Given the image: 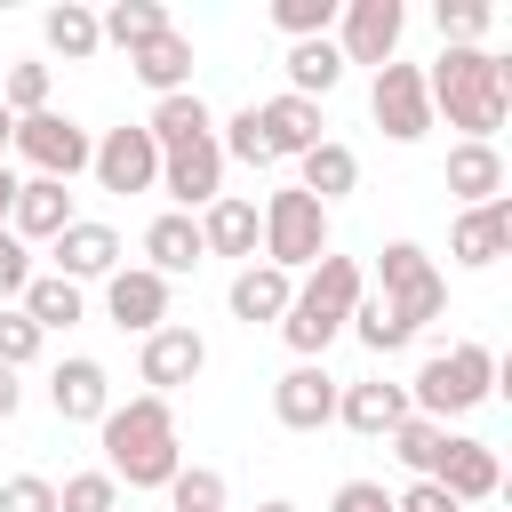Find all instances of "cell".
Here are the masks:
<instances>
[{
	"label": "cell",
	"instance_id": "1",
	"mask_svg": "<svg viewBox=\"0 0 512 512\" xmlns=\"http://www.w3.org/2000/svg\"><path fill=\"white\" fill-rule=\"evenodd\" d=\"M424 96L432 120L448 112V128H464V144H496L512 112V64L496 48H440V64H424Z\"/></svg>",
	"mask_w": 512,
	"mask_h": 512
},
{
	"label": "cell",
	"instance_id": "2",
	"mask_svg": "<svg viewBox=\"0 0 512 512\" xmlns=\"http://www.w3.org/2000/svg\"><path fill=\"white\" fill-rule=\"evenodd\" d=\"M96 440H104V472L128 480V488H168L176 464H184V448H176V408H168L160 392L112 400L104 424H96Z\"/></svg>",
	"mask_w": 512,
	"mask_h": 512
},
{
	"label": "cell",
	"instance_id": "3",
	"mask_svg": "<svg viewBox=\"0 0 512 512\" xmlns=\"http://www.w3.org/2000/svg\"><path fill=\"white\" fill-rule=\"evenodd\" d=\"M488 392H496V352H488V344H448V352H432V360L416 368L408 408H416V416H432V424H448V416L480 408Z\"/></svg>",
	"mask_w": 512,
	"mask_h": 512
},
{
	"label": "cell",
	"instance_id": "4",
	"mask_svg": "<svg viewBox=\"0 0 512 512\" xmlns=\"http://www.w3.org/2000/svg\"><path fill=\"white\" fill-rule=\"evenodd\" d=\"M256 224H264V264L272 272H312L320 256H328V208L304 192V184H288V192H272L264 208H256Z\"/></svg>",
	"mask_w": 512,
	"mask_h": 512
},
{
	"label": "cell",
	"instance_id": "5",
	"mask_svg": "<svg viewBox=\"0 0 512 512\" xmlns=\"http://www.w3.org/2000/svg\"><path fill=\"white\" fill-rule=\"evenodd\" d=\"M376 296L392 304V320L416 336L424 320H440V304H448V288H440V272H432V256L416 248V240H392L384 256H376Z\"/></svg>",
	"mask_w": 512,
	"mask_h": 512
},
{
	"label": "cell",
	"instance_id": "6",
	"mask_svg": "<svg viewBox=\"0 0 512 512\" xmlns=\"http://www.w3.org/2000/svg\"><path fill=\"white\" fill-rule=\"evenodd\" d=\"M8 152H24V160H32V176H56V184H72V176L88 168L96 136H88L72 112H56V104H48V112H24V120H16V144H8Z\"/></svg>",
	"mask_w": 512,
	"mask_h": 512
},
{
	"label": "cell",
	"instance_id": "7",
	"mask_svg": "<svg viewBox=\"0 0 512 512\" xmlns=\"http://www.w3.org/2000/svg\"><path fill=\"white\" fill-rule=\"evenodd\" d=\"M400 32H408V8L400 0H344L336 8V56L344 64H392L400 56Z\"/></svg>",
	"mask_w": 512,
	"mask_h": 512
},
{
	"label": "cell",
	"instance_id": "8",
	"mask_svg": "<svg viewBox=\"0 0 512 512\" xmlns=\"http://www.w3.org/2000/svg\"><path fill=\"white\" fill-rule=\"evenodd\" d=\"M368 112H376V128L392 136V144H416L424 128H432V96H424V64H384L376 72V88H368Z\"/></svg>",
	"mask_w": 512,
	"mask_h": 512
},
{
	"label": "cell",
	"instance_id": "9",
	"mask_svg": "<svg viewBox=\"0 0 512 512\" xmlns=\"http://www.w3.org/2000/svg\"><path fill=\"white\" fill-rule=\"evenodd\" d=\"M88 168H96V184L104 192H160V144L144 136V120L136 128H104L96 136V152H88Z\"/></svg>",
	"mask_w": 512,
	"mask_h": 512
},
{
	"label": "cell",
	"instance_id": "10",
	"mask_svg": "<svg viewBox=\"0 0 512 512\" xmlns=\"http://www.w3.org/2000/svg\"><path fill=\"white\" fill-rule=\"evenodd\" d=\"M200 368H208V336H200V328H184V320L152 328V336H144V352H136V376H144L160 400H168V392H184Z\"/></svg>",
	"mask_w": 512,
	"mask_h": 512
},
{
	"label": "cell",
	"instance_id": "11",
	"mask_svg": "<svg viewBox=\"0 0 512 512\" xmlns=\"http://www.w3.org/2000/svg\"><path fill=\"white\" fill-rule=\"evenodd\" d=\"M160 192L176 200V216L208 208V200L224 192V152H216V136H192V144L160 152Z\"/></svg>",
	"mask_w": 512,
	"mask_h": 512
},
{
	"label": "cell",
	"instance_id": "12",
	"mask_svg": "<svg viewBox=\"0 0 512 512\" xmlns=\"http://www.w3.org/2000/svg\"><path fill=\"white\" fill-rule=\"evenodd\" d=\"M48 256H56V280L88 288V280H112V272H120V232H112V224H88V216H72V224L48 240Z\"/></svg>",
	"mask_w": 512,
	"mask_h": 512
},
{
	"label": "cell",
	"instance_id": "13",
	"mask_svg": "<svg viewBox=\"0 0 512 512\" xmlns=\"http://www.w3.org/2000/svg\"><path fill=\"white\" fill-rule=\"evenodd\" d=\"M104 320H112V328H128V336L168 328V280H160V272H144V264H120V272L104 280Z\"/></svg>",
	"mask_w": 512,
	"mask_h": 512
},
{
	"label": "cell",
	"instance_id": "14",
	"mask_svg": "<svg viewBox=\"0 0 512 512\" xmlns=\"http://www.w3.org/2000/svg\"><path fill=\"white\" fill-rule=\"evenodd\" d=\"M504 248H512V192H496V200H480V208H464V216L448 224V256H456L464 272H488Z\"/></svg>",
	"mask_w": 512,
	"mask_h": 512
},
{
	"label": "cell",
	"instance_id": "15",
	"mask_svg": "<svg viewBox=\"0 0 512 512\" xmlns=\"http://www.w3.org/2000/svg\"><path fill=\"white\" fill-rule=\"evenodd\" d=\"M48 408H56L64 424H104V408H112V376H104V360H88V352L56 360V368H48Z\"/></svg>",
	"mask_w": 512,
	"mask_h": 512
},
{
	"label": "cell",
	"instance_id": "16",
	"mask_svg": "<svg viewBox=\"0 0 512 512\" xmlns=\"http://www.w3.org/2000/svg\"><path fill=\"white\" fill-rule=\"evenodd\" d=\"M272 416H280L288 432H320V424H336V376H328L320 360H296V368L272 384Z\"/></svg>",
	"mask_w": 512,
	"mask_h": 512
},
{
	"label": "cell",
	"instance_id": "17",
	"mask_svg": "<svg viewBox=\"0 0 512 512\" xmlns=\"http://www.w3.org/2000/svg\"><path fill=\"white\" fill-rule=\"evenodd\" d=\"M200 248L208 256H240V264H256L264 256V224H256V200H240V192H216L200 216Z\"/></svg>",
	"mask_w": 512,
	"mask_h": 512
},
{
	"label": "cell",
	"instance_id": "18",
	"mask_svg": "<svg viewBox=\"0 0 512 512\" xmlns=\"http://www.w3.org/2000/svg\"><path fill=\"white\" fill-rule=\"evenodd\" d=\"M400 416H416V408H408V384H384V376H368V384H336V424H344V432L384 440Z\"/></svg>",
	"mask_w": 512,
	"mask_h": 512
},
{
	"label": "cell",
	"instance_id": "19",
	"mask_svg": "<svg viewBox=\"0 0 512 512\" xmlns=\"http://www.w3.org/2000/svg\"><path fill=\"white\" fill-rule=\"evenodd\" d=\"M72 224V184H56V176H24L16 184V208H8V232L32 248V240H56Z\"/></svg>",
	"mask_w": 512,
	"mask_h": 512
},
{
	"label": "cell",
	"instance_id": "20",
	"mask_svg": "<svg viewBox=\"0 0 512 512\" xmlns=\"http://www.w3.org/2000/svg\"><path fill=\"white\" fill-rule=\"evenodd\" d=\"M256 120H264V144H272V160H304L320 136H328V120H320V104H304V96H272V104H256Z\"/></svg>",
	"mask_w": 512,
	"mask_h": 512
},
{
	"label": "cell",
	"instance_id": "21",
	"mask_svg": "<svg viewBox=\"0 0 512 512\" xmlns=\"http://www.w3.org/2000/svg\"><path fill=\"white\" fill-rule=\"evenodd\" d=\"M288 296H296V280H288V272H272V264H240L224 304H232V320H240V328H280Z\"/></svg>",
	"mask_w": 512,
	"mask_h": 512
},
{
	"label": "cell",
	"instance_id": "22",
	"mask_svg": "<svg viewBox=\"0 0 512 512\" xmlns=\"http://www.w3.org/2000/svg\"><path fill=\"white\" fill-rule=\"evenodd\" d=\"M440 488H448V504H488L496 488H504V464H496V448L488 440H448V464H440Z\"/></svg>",
	"mask_w": 512,
	"mask_h": 512
},
{
	"label": "cell",
	"instance_id": "23",
	"mask_svg": "<svg viewBox=\"0 0 512 512\" xmlns=\"http://www.w3.org/2000/svg\"><path fill=\"white\" fill-rule=\"evenodd\" d=\"M144 256H152L144 272H160V280H176V272H200V264H208V248H200V224H192V216H176V208L144 224Z\"/></svg>",
	"mask_w": 512,
	"mask_h": 512
},
{
	"label": "cell",
	"instance_id": "24",
	"mask_svg": "<svg viewBox=\"0 0 512 512\" xmlns=\"http://www.w3.org/2000/svg\"><path fill=\"white\" fill-rule=\"evenodd\" d=\"M296 296L320 304V312H336V320H352V304L368 296V272H360V256H336V248H328V256L296 280Z\"/></svg>",
	"mask_w": 512,
	"mask_h": 512
},
{
	"label": "cell",
	"instance_id": "25",
	"mask_svg": "<svg viewBox=\"0 0 512 512\" xmlns=\"http://www.w3.org/2000/svg\"><path fill=\"white\" fill-rule=\"evenodd\" d=\"M128 72H136L152 96H184V88H192V40H184V32H160V40L128 48Z\"/></svg>",
	"mask_w": 512,
	"mask_h": 512
},
{
	"label": "cell",
	"instance_id": "26",
	"mask_svg": "<svg viewBox=\"0 0 512 512\" xmlns=\"http://www.w3.org/2000/svg\"><path fill=\"white\" fill-rule=\"evenodd\" d=\"M16 312H24L40 336H56V328H80V320H88V296H80L72 280H56V272H32V288L16 296Z\"/></svg>",
	"mask_w": 512,
	"mask_h": 512
},
{
	"label": "cell",
	"instance_id": "27",
	"mask_svg": "<svg viewBox=\"0 0 512 512\" xmlns=\"http://www.w3.org/2000/svg\"><path fill=\"white\" fill-rule=\"evenodd\" d=\"M448 192H456L464 208L496 200V192H504V152H496V144H448Z\"/></svg>",
	"mask_w": 512,
	"mask_h": 512
},
{
	"label": "cell",
	"instance_id": "28",
	"mask_svg": "<svg viewBox=\"0 0 512 512\" xmlns=\"http://www.w3.org/2000/svg\"><path fill=\"white\" fill-rule=\"evenodd\" d=\"M144 136H152L160 152H176V144H192V136H216V112L200 104V88H184V96H160V104H152Z\"/></svg>",
	"mask_w": 512,
	"mask_h": 512
},
{
	"label": "cell",
	"instance_id": "29",
	"mask_svg": "<svg viewBox=\"0 0 512 512\" xmlns=\"http://www.w3.org/2000/svg\"><path fill=\"white\" fill-rule=\"evenodd\" d=\"M384 440H392V456H400L416 480H440V464H448V440H456V432H448V424H432V416H400Z\"/></svg>",
	"mask_w": 512,
	"mask_h": 512
},
{
	"label": "cell",
	"instance_id": "30",
	"mask_svg": "<svg viewBox=\"0 0 512 512\" xmlns=\"http://www.w3.org/2000/svg\"><path fill=\"white\" fill-rule=\"evenodd\" d=\"M40 40H48L64 64H88V56L104 48V32H96V8H80V0H56V8L40 16Z\"/></svg>",
	"mask_w": 512,
	"mask_h": 512
},
{
	"label": "cell",
	"instance_id": "31",
	"mask_svg": "<svg viewBox=\"0 0 512 512\" xmlns=\"http://www.w3.org/2000/svg\"><path fill=\"white\" fill-rule=\"evenodd\" d=\"M336 80H344V56H336V40H288V96L320 104Z\"/></svg>",
	"mask_w": 512,
	"mask_h": 512
},
{
	"label": "cell",
	"instance_id": "32",
	"mask_svg": "<svg viewBox=\"0 0 512 512\" xmlns=\"http://www.w3.org/2000/svg\"><path fill=\"white\" fill-rule=\"evenodd\" d=\"M360 184V160H352V144H336V136H320L312 152H304V192L328 208V200H344Z\"/></svg>",
	"mask_w": 512,
	"mask_h": 512
},
{
	"label": "cell",
	"instance_id": "33",
	"mask_svg": "<svg viewBox=\"0 0 512 512\" xmlns=\"http://www.w3.org/2000/svg\"><path fill=\"white\" fill-rule=\"evenodd\" d=\"M96 32H104L112 48H144V40L176 32V24H168V8H160V0H112V8L96 16Z\"/></svg>",
	"mask_w": 512,
	"mask_h": 512
},
{
	"label": "cell",
	"instance_id": "34",
	"mask_svg": "<svg viewBox=\"0 0 512 512\" xmlns=\"http://www.w3.org/2000/svg\"><path fill=\"white\" fill-rule=\"evenodd\" d=\"M168 512H224V472H208V464H176V480H168Z\"/></svg>",
	"mask_w": 512,
	"mask_h": 512
},
{
	"label": "cell",
	"instance_id": "35",
	"mask_svg": "<svg viewBox=\"0 0 512 512\" xmlns=\"http://www.w3.org/2000/svg\"><path fill=\"white\" fill-rule=\"evenodd\" d=\"M432 24H440V40H448V48H480V32L496 24V8H488V0H440V8H432Z\"/></svg>",
	"mask_w": 512,
	"mask_h": 512
},
{
	"label": "cell",
	"instance_id": "36",
	"mask_svg": "<svg viewBox=\"0 0 512 512\" xmlns=\"http://www.w3.org/2000/svg\"><path fill=\"white\" fill-rule=\"evenodd\" d=\"M216 152H224V160H248V168H272V144H264V120H256V104H240V112L224 120Z\"/></svg>",
	"mask_w": 512,
	"mask_h": 512
},
{
	"label": "cell",
	"instance_id": "37",
	"mask_svg": "<svg viewBox=\"0 0 512 512\" xmlns=\"http://www.w3.org/2000/svg\"><path fill=\"white\" fill-rule=\"evenodd\" d=\"M344 328H352V336H360V344H368V352H400V344H408V328H400V320H392V304H384V296H360V304H352V320H344Z\"/></svg>",
	"mask_w": 512,
	"mask_h": 512
},
{
	"label": "cell",
	"instance_id": "38",
	"mask_svg": "<svg viewBox=\"0 0 512 512\" xmlns=\"http://www.w3.org/2000/svg\"><path fill=\"white\" fill-rule=\"evenodd\" d=\"M336 8H344V0H272V24H280L288 40H328Z\"/></svg>",
	"mask_w": 512,
	"mask_h": 512
},
{
	"label": "cell",
	"instance_id": "39",
	"mask_svg": "<svg viewBox=\"0 0 512 512\" xmlns=\"http://www.w3.org/2000/svg\"><path fill=\"white\" fill-rule=\"evenodd\" d=\"M56 512H120V480L112 472H72L56 488Z\"/></svg>",
	"mask_w": 512,
	"mask_h": 512
},
{
	"label": "cell",
	"instance_id": "40",
	"mask_svg": "<svg viewBox=\"0 0 512 512\" xmlns=\"http://www.w3.org/2000/svg\"><path fill=\"white\" fill-rule=\"evenodd\" d=\"M0 104H8V120H24V112H48V64H8V88H0Z\"/></svg>",
	"mask_w": 512,
	"mask_h": 512
},
{
	"label": "cell",
	"instance_id": "41",
	"mask_svg": "<svg viewBox=\"0 0 512 512\" xmlns=\"http://www.w3.org/2000/svg\"><path fill=\"white\" fill-rule=\"evenodd\" d=\"M40 352H48V336H40L16 304H0V368H32Z\"/></svg>",
	"mask_w": 512,
	"mask_h": 512
},
{
	"label": "cell",
	"instance_id": "42",
	"mask_svg": "<svg viewBox=\"0 0 512 512\" xmlns=\"http://www.w3.org/2000/svg\"><path fill=\"white\" fill-rule=\"evenodd\" d=\"M0 512H56V480H40V472L0 480Z\"/></svg>",
	"mask_w": 512,
	"mask_h": 512
},
{
	"label": "cell",
	"instance_id": "43",
	"mask_svg": "<svg viewBox=\"0 0 512 512\" xmlns=\"http://www.w3.org/2000/svg\"><path fill=\"white\" fill-rule=\"evenodd\" d=\"M24 288H32V248H24L16 232H0V304L24 296Z\"/></svg>",
	"mask_w": 512,
	"mask_h": 512
},
{
	"label": "cell",
	"instance_id": "44",
	"mask_svg": "<svg viewBox=\"0 0 512 512\" xmlns=\"http://www.w3.org/2000/svg\"><path fill=\"white\" fill-rule=\"evenodd\" d=\"M392 512H464V504H448V488H440V480H408V488L392 496Z\"/></svg>",
	"mask_w": 512,
	"mask_h": 512
},
{
	"label": "cell",
	"instance_id": "45",
	"mask_svg": "<svg viewBox=\"0 0 512 512\" xmlns=\"http://www.w3.org/2000/svg\"><path fill=\"white\" fill-rule=\"evenodd\" d=\"M328 512H392V496H384L376 480H344V488L328 496Z\"/></svg>",
	"mask_w": 512,
	"mask_h": 512
},
{
	"label": "cell",
	"instance_id": "46",
	"mask_svg": "<svg viewBox=\"0 0 512 512\" xmlns=\"http://www.w3.org/2000/svg\"><path fill=\"white\" fill-rule=\"evenodd\" d=\"M24 408V384H16V368H0V424Z\"/></svg>",
	"mask_w": 512,
	"mask_h": 512
},
{
	"label": "cell",
	"instance_id": "47",
	"mask_svg": "<svg viewBox=\"0 0 512 512\" xmlns=\"http://www.w3.org/2000/svg\"><path fill=\"white\" fill-rule=\"evenodd\" d=\"M16 184H24V176H16L8 160H0V232H8V208H16Z\"/></svg>",
	"mask_w": 512,
	"mask_h": 512
},
{
	"label": "cell",
	"instance_id": "48",
	"mask_svg": "<svg viewBox=\"0 0 512 512\" xmlns=\"http://www.w3.org/2000/svg\"><path fill=\"white\" fill-rule=\"evenodd\" d=\"M8 144H16V120H8V104H0V160H8Z\"/></svg>",
	"mask_w": 512,
	"mask_h": 512
},
{
	"label": "cell",
	"instance_id": "49",
	"mask_svg": "<svg viewBox=\"0 0 512 512\" xmlns=\"http://www.w3.org/2000/svg\"><path fill=\"white\" fill-rule=\"evenodd\" d=\"M256 512H304V504H288V496H272V504H256Z\"/></svg>",
	"mask_w": 512,
	"mask_h": 512
}]
</instances>
